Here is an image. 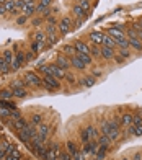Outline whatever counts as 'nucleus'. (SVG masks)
Returning <instances> with one entry per match:
<instances>
[{
  "mask_svg": "<svg viewBox=\"0 0 142 160\" xmlns=\"http://www.w3.org/2000/svg\"><path fill=\"white\" fill-rule=\"evenodd\" d=\"M100 132L108 136L111 142H118L121 139V124H119V118L113 116V118H103L100 121Z\"/></svg>",
  "mask_w": 142,
  "mask_h": 160,
  "instance_id": "obj_1",
  "label": "nucleus"
},
{
  "mask_svg": "<svg viewBox=\"0 0 142 160\" xmlns=\"http://www.w3.org/2000/svg\"><path fill=\"white\" fill-rule=\"evenodd\" d=\"M36 132H38V128L33 126L31 122H30V124H28L26 128H23L21 131H18L17 136H18V139H20L21 142H25V145H28V144L31 142L33 137L36 136Z\"/></svg>",
  "mask_w": 142,
  "mask_h": 160,
  "instance_id": "obj_2",
  "label": "nucleus"
},
{
  "mask_svg": "<svg viewBox=\"0 0 142 160\" xmlns=\"http://www.w3.org/2000/svg\"><path fill=\"white\" fill-rule=\"evenodd\" d=\"M23 78L28 80V82L31 83L33 88H41V90H44V82H42V77L38 74L36 70H25Z\"/></svg>",
  "mask_w": 142,
  "mask_h": 160,
  "instance_id": "obj_3",
  "label": "nucleus"
},
{
  "mask_svg": "<svg viewBox=\"0 0 142 160\" xmlns=\"http://www.w3.org/2000/svg\"><path fill=\"white\" fill-rule=\"evenodd\" d=\"M72 30H74V18L70 17V15L62 17V18L59 20V23H57V31H59V36L62 38V36L69 34Z\"/></svg>",
  "mask_w": 142,
  "mask_h": 160,
  "instance_id": "obj_4",
  "label": "nucleus"
},
{
  "mask_svg": "<svg viewBox=\"0 0 142 160\" xmlns=\"http://www.w3.org/2000/svg\"><path fill=\"white\" fill-rule=\"evenodd\" d=\"M62 144L61 142H47V154L44 160H59L61 152H62Z\"/></svg>",
  "mask_w": 142,
  "mask_h": 160,
  "instance_id": "obj_5",
  "label": "nucleus"
},
{
  "mask_svg": "<svg viewBox=\"0 0 142 160\" xmlns=\"http://www.w3.org/2000/svg\"><path fill=\"white\" fill-rule=\"evenodd\" d=\"M42 82H44V90L49 92V93H52V92H57L61 90V80L59 78H56L54 75H44L42 77Z\"/></svg>",
  "mask_w": 142,
  "mask_h": 160,
  "instance_id": "obj_6",
  "label": "nucleus"
},
{
  "mask_svg": "<svg viewBox=\"0 0 142 160\" xmlns=\"http://www.w3.org/2000/svg\"><path fill=\"white\" fill-rule=\"evenodd\" d=\"M70 17L72 18H77V20H82V21H85V20H88V17H90V13H87L82 7H79L75 2L72 3V7H70Z\"/></svg>",
  "mask_w": 142,
  "mask_h": 160,
  "instance_id": "obj_7",
  "label": "nucleus"
},
{
  "mask_svg": "<svg viewBox=\"0 0 142 160\" xmlns=\"http://www.w3.org/2000/svg\"><path fill=\"white\" fill-rule=\"evenodd\" d=\"M54 62L57 64L62 70H66V72L72 70V65H70V59H69V57H67L66 54H62V52L56 54V59H54Z\"/></svg>",
  "mask_w": 142,
  "mask_h": 160,
  "instance_id": "obj_8",
  "label": "nucleus"
},
{
  "mask_svg": "<svg viewBox=\"0 0 142 160\" xmlns=\"http://www.w3.org/2000/svg\"><path fill=\"white\" fill-rule=\"evenodd\" d=\"M47 69H49V75H54L56 78H59V80H66V70H62L56 62L47 64Z\"/></svg>",
  "mask_w": 142,
  "mask_h": 160,
  "instance_id": "obj_9",
  "label": "nucleus"
},
{
  "mask_svg": "<svg viewBox=\"0 0 142 160\" xmlns=\"http://www.w3.org/2000/svg\"><path fill=\"white\" fill-rule=\"evenodd\" d=\"M26 5L25 8L21 10V15H25L28 18H33L34 15H36V0H25Z\"/></svg>",
  "mask_w": 142,
  "mask_h": 160,
  "instance_id": "obj_10",
  "label": "nucleus"
},
{
  "mask_svg": "<svg viewBox=\"0 0 142 160\" xmlns=\"http://www.w3.org/2000/svg\"><path fill=\"white\" fill-rule=\"evenodd\" d=\"M28 124H30L28 118H26V116H21V118H18V119H12L8 126H10L13 131H15V132H18V131H21L23 128H26Z\"/></svg>",
  "mask_w": 142,
  "mask_h": 160,
  "instance_id": "obj_11",
  "label": "nucleus"
},
{
  "mask_svg": "<svg viewBox=\"0 0 142 160\" xmlns=\"http://www.w3.org/2000/svg\"><path fill=\"white\" fill-rule=\"evenodd\" d=\"M103 36H105V31H90L88 33V41L90 44H96V46H101L103 44Z\"/></svg>",
  "mask_w": 142,
  "mask_h": 160,
  "instance_id": "obj_12",
  "label": "nucleus"
},
{
  "mask_svg": "<svg viewBox=\"0 0 142 160\" xmlns=\"http://www.w3.org/2000/svg\"><path fill=\"white\" fill-rule=\"evenodd\" d=\"M96 83V78L91 75V74H87L79 78V82H77V85L82 87V88H90V87H93Z\"/></svg>",
  "mask_w": 142,
  "mask_h": 160,
  "instance_id": "obj_13",
  "label": "nucleus"
},
{
  "mask_svg": "<svg viewBox=\"0 0 142 160\" xmlns=\"http://www.w3.org/2000/svg\"><path fill=\"white\" fill-rule=\"evenodd\" d=\"M72 44H74L77 52H80V54H90V44L85 39H75Z\"/></svg>",
  "mask_w": 142,
  "mask_h": 160,
  "instance_id": "obj_14",
  "label": "nucleus"
},
{
  "mask_svg": "<svg viewBox=\"0 0 142 160\" xmlns=\"http://www.w3.org/2000/svg\"><path fill=\"white\" fill-rule=\"evenodd\" d=\"M26 118H28V121H30L33 126L38 128L41 122H44V113H41V111H33L31 114H28Z\"/></svg>",
  "mask_w": 142,
  "mask_h": 160,
  "instance_id": "obj_15",
  "label": "nucleus"
},
{
  "mask_svg": "<svg viewBox=\"0 0 142 160\" xmlns=\"http://www.w3.org/2000/svg\"><path fill=\"white\" fill-rule=\"evenodd\" d=\"M70 65H72V70H75V72H85L88 69L87 65H85L79 57H77V54L74 57H70Z\"/></svg>",
  "mask_w": 142,
  "mask_h": 160,
  "instance_id": "obj_16",
  "label": "nucleus"
},
{
  "mask_svg": "<svg viewBox=\"0 0 142 160\" xmlns=\"http://www.w3.org/2000/svg\"><path fill=\"white\" fill-rule=\"evenodd\" d=\"M116 56V49L115 48H108V46H101V59L103 61H113Z\"/></svg>",
  "mask_w": 142,
  "mask_h": 160,
  "instance_id": "obj_17",
  "label": "nucleus"
},
{
  "mask_svg": "<svg viewBox=\"0 0 142 160\" xmlns=\"http://www.w3.org/2000/svg\"><path fill=\"white\" fill-rule=\"evenodd\" d=\"M132 113H124L119 116V124H121L123 129H129L132 126Z\"/></svg>",
  "mask_w": 142,
  "mask_h": 160,
  "instance_id": "obj_18",
  "label": "nucleus"
},
{
  "mask_svg": "<svg viewBox=\"0 0 142 160\" xmlns=\"http://www.w3.org/2000/svg\"><path fill=\"white\" fill-rule=\"evenodd\" d=\"M98 144H100V149H103V150H106V152H110V149H111V139L108 136H105V134H101L100 137H98Z\"/></svg>",
  "mask_w": 142,
  "mask_h": 160,
  "instance_id": "obj_19",
  "label": "nucleus"
},
{
  "mask_svg": "<svg viewBox=\"0 0 142 160\" xmlns=\"http://www.w3.org/2000/svg\"><path fill=\"white\" fill-rule=\"evenodd\" d=\"M127 42L134 52H142V41L139 38H127Z\"/></svg>",
  "mask_w": 142,
  "mask_h": 160,
  "instance_id": "obj_20",
  "label": "nucleus"
},
{
  "mask_svg": "<svg viewBox=\"0 0 142 160\" xmlns=\"http://www.w3.org/2000/svg\"><path fill=\"white\" fill-rule=\"evenodd\" d=\"M66 150L69 152L70 155H75L77 150H80V147L77 145V142H75L74 139H67V141H66Z\"/></svg>",
  "mask_w": 142,
  "mask_h": 160,
  "instance_id": "obj_21",
  "label": "nucleus"
},
{
  "mask_svg": "<svg viewBox=\"0 0 142 160\" xmlns=\"http://www.w3.org/2000/svg\"><path fill=\"white\" fill-rule=\"evenodd\" d=\"M77 57H79V59H80L85 65H87L88 69L95 65V59H93V57H91L90 54H80V52H77Z\"/></svg>",
  "mask_w": 142,
  "mask_h": 160,
  "instance_id": "obj_22",
  "label": "nucleus"
},
{
  "mask_svg": "<svg viewBox=\"0 0 142 160\" xmlns=\"http://www.w3.org/2000/svg\"><path fill=\"white\" fill-rule=\"evenodd\" d=\"M61 52H62V54H66L69 59H70V57H74V56L77 54V51H75V48H74L72 42H69V44H64V46H62Z\"/></svg>",
  "mask_w": 142,
  "mask_h": 160,
  "instance_id": "obj_23",
  "label": "nucleus"
},
{
  "mask_svg": "<svg viewBox=\"0 0 142 160\" xmlns=\"http://www.w3.org/2000/svg\"><path fill=\"white\" fill-rule=\"evenodd\" d=\"M2 57L7 61V64L12 65V62L15 61V51H13V49H3V51H2ZM10 69H12V67H10Z\"/></svg>",
  "mask_w": 142,
  "mask_h": 160,
  "instance_id": "obj_24",
  "label": "nucleus"
},
{
  "mask_svg": "<svg viewBox=\"0 0 142 160\" xmlns=\"http://www.w3.org/2000/svg\"><path fill=\"white\" fill-rule=\"evenodd\" d=\"M13 92V98L15 100H25L28 95H30V92H28L26 88H12Z\"/></svg>",
  "mask_w": 142,
  "mask_h": 160,
  "instance_id": "obj_25",
  "label": "nucleus"
},
{
  "mask_svg": "<svg viewBox=\"0 0 142 160\" xmlns=\"http://www.w3.org/2000/svg\"><path fill=\"white\" fill-rule=\"evenodd\" d=\"M46 49V42H36V41H31V44H30V51H33L34 54H39L41 51H44Z\"/></svg>",
  "mask_w": 142,
  "mask_h": 160,
  "instance_id": "obj_26",
  "label": "nucleus"
},
{
  "mask_svg": "<svg viewBox=\"0 0 142 160\" xmlns=\"http://www.w3.org/2000/svg\"><path fill=\"white\" fill-rule=\"evenodd\" d=\"M46 38H47V36H46L44 30H39V31L36 30V31L31 34V39L36 41V42H46Z\"/></svg>",
  "mask_w": 142,
  "mask_h": 160,
  "instance_id": "obj_27",
  "label": "nucleus"
},
{
  "mask_svg": "<svg viewBox=\"0 0 142 160\" xmlns=\"http://www.w3.org/2000/svg\"><path fill=\"white\" fill-rule=\"evenodd\" d=\"M90 56L93 59H101V46H96V44H90Z\"/></svg>",
  "mask_w": 142,
  "mask_h": 160,
  "instance_id": "obj_28",
  "label": "nucleus"
},
{
  "mask_svg": "<svg viewBox=\"0 0 142 160\" xmlns=\"http://www.w3.org/2000/svg\"><path fill=\"white\" fill-rule=\"evenodd\" d=\"M0 108H5V110H17L18 105L13 100H0Z\"/></svg>",
  "mask_w": 142,
  "mask_h": 160,
  "instance_id": "obj_29",
  "label": "nucleus"
},
{
  "mask_svg": "<svg viewBox=\"0 0 142 160\" xmlns=\"http://www.w3.org/2000/svg\"><path fill=\"white\" fill-rule=\"evenodd\" d=\"M2 145H3V150H5V154H7V155H10L12 152H15V150H17V144H15V142L3 141V142H2Z\"/></svg>",
  "mask_w": 142,
  "mask_h": 160,
  "instance_id": "obj_30",
  "label": "nucleus"
},
{
  "mask_svg": "<svg viewBox=\"0 0 142 160\" xmlns=\"http://www.w3.org/2000/svg\"><path fill=\"white\" fill-rule=\"evenodd\" d=\"M44 33H46V36L59 34V31H57V25H54V23H46V25H44Z\"/></svg>",
  "mask_w": 142,
  "mask_h": 160,
  "instance_id": "obj_31",
  "label": "nucleus"
},
{
  "mask_svg": "<svg viewBox=\"0 0 142 160\" xmlns=\"http://www.w3.org/2000/svg\"><path fill=\"white\" fill-rule=\"evenodd\" d=\"M0 100H15L13 98V92L10 87H7V88H0Z\"/></svg>",
  "mask_w": 142,
  "mask_h": 160,
  "instance_id": "obj_32",
  "label": "nucleus"
},
{
  "mask_svg": "<svg viewBox=\"0 0 142 160\" xmlns=\"http://www.w3.org/2000/svg\"><path fill=\"white\" fill-rule=\"evenodd\" d=\"M66 82H67L69 85H77L79 78L75 77V70H69V72H66Z\"/></svg>",
  "mask_w": 142,
  "mask_h": 160,
  "instance_id": "obj_33",
  "label": "nucleus"
},
{
  "mask_svg": "<svg viewBox=\"0 0 142 160\" xmlns=\"http://www.w3.org/2000/svg\"><path fill=\"white\" fill-rule=\"evenodd\" d=\"M79 132H80V142H82V145L83 144H88L91 139H90V134H88V131H87V128H80V131H79Z\"/></svg>",
  "mask_w": 142,
  "mask_h": 160,
  "instance_id": "obj_34",
  "label": "nucleus"
},
{
  "mask_svg": "<svg viewBox=\"0 0 142 160\" xmlns=\"http://www.w3.org/2000/svg\"><path fill=\"white\" fill-rule=\"evenodd\" d=\"M12 69H10V65L7 64V61L3 59L2 56H0V74L2 75H7V74H10Z\"/></svg>",
  "mask_w": 142,
  "mask_h": 160,
  "instance_id": "obj_35",
  "label": "nucleus"
},
{
  "mask_svg": "<svg viewBox=\"0 0 142 160\" xmlns=\"http://www.w3.org/2000/svg\"><path fill=\"white\" fill-rule=\"evenodd\" d=\"M116 54L123 56L127 61V59H131V56H132V49L131 48H119V49H116Z\"/></svg>",
  "mask_w": 142,
  "mask_h": 160,
  "instance_id": "obj_36",
  "label": "nucleus"
},
{
  "mask_svg": "<svg viewBox=\"0 0 142 160\" xmlns=\"http://www.w3.org/2000/svg\"><path fill=\"white\" fill-rule=\"evenodd\" d=\"M30 23L33 28H36V26H41V25H46V20L42 18L41 15H34L31 20H30Z\"/></svg>",
  "mask_w": 142,
  "mask_h": 160,
  "instance_id": "obj_37",
  "label": "nucleus"
},
{
  "mask_svg": "<svg viewBox=\"0 0 142 160\" xmlns=\"http://www.w3.org/2000/svg\"><path fill=\"white\" fill-rule=\"evenodd\" d=\"M75 3L79 5V7H82V8L87 12V13L91 12V0H75Z\"/></svg>",
  "mask_w": 142,
  "mask_h": 160,
  "instance_id": "obj_38",
  "label": "nucleus"
},
{
  "mask_svg": "<svg viewBox=\"0 0 142 160\" xmlns=\"http://www.w3.org/2000/svg\"><path fill=\"white\" fill-rule=\"evenodd\" d=\"M59 38H61L59 34H52V36H47V38H46V49L52 48V46L56 44V42L59 41Z\"/></svg>",
  "mask_w": 142,
  "mask_h": 160,
  "instance_id": "obj_39",
  "label": "nucleus"
},
{
  "mask_svg": "<svg viewBox=\"0 0 142 160\" xmlns=\"http://www.w3.org/2000/svg\"><path fill=\"white\" fill-rule=\"evenodd\" d=\"M101 46H108V48H115V49H116V42H115V39H113L110 34L105 33V36H103V44H101Z\"/></svg>",
  "mask_w": 142,
  "mask_h": 160,
  "instance_id": "obj_40",
  "label": "nucleus"
},
{
  "mask_svg": "<svg viewBox=\"0 0 142 160\" xmlns=\"http://www.w3.org/2000/svg\"><path fill=\"white\" fill-rule=\"evenodd\" d=\"M5 160H23V154H21V152L17 149L15 152H12L10 155H7Z\"/></svg>",
  "mask_w": 142,
  "mask_h": 160,
  "instance_id": "obj_41",
  "label": "nucleus"
},
{
  "mask_svg": "<svg viewBox=\"0 0 142 160\" xmlns=\"http://www.w3.org/2000/svg\"><path fill=\"white\" fill-rule=\"evenodd\" d=\"M131 28L134 31H136V34H137V38L142 41V26L139 25V21H134V23H131Z\"/></svg>",
  "mask_w": 142,
  "mask_h": 160,
  "instance_id": "obj_42",
  "label": "nucleus"
},
{
  "mask_svg": "<svg viewBox=\"0 0 142 160\" xmlns=\"http://www.w3.org/2000/svg\"><path fill=\"white\" fill-rule=\"evenodd\" d=\"M30 20H31V18H28V17H25V15H20V17H17L15 23H17L18 26H25V25H26Z\"/></svg>",
  "mask_w": 142,
  "mask_h": 160,
  "instance_id": "obj_43",
  "label": "nucleus"
},
{
  "mask_svg": "<svg viewBox=\"0 0 142 160\" xmlns=\"http://www.w3.org/2000/svg\"><path fill=\"white\" fill-rule=\"evenodd\" d=\"M129 132L132 136H142V124L140 126H131L129 128Z\"/></svg>",
  "mask_w": 142,
  "mask_h": 160,
  "instance_id": "obj_44",
  "label": "nucleus"
},
{
  "mask_svg": "<svg viewBox=\"0 0 142 160\" xmlns=\"http://www.w3.org/2000/svg\"><path fill=\"white\" fill-rule=\"evenodd\" d=\"M140 124H142V114L136 113L132 116V126H140Z\"/></svg>",
  "mask_w": 142,
  "mask_h": 160,
  "instance_id": "obj_45",
  "label": "nucleus"
},
{
  "mask_svg": "<svg viewBox=\"0 0 142 160\" xmlns=\"http://www.w3.org/2000/svg\"><path fill=\"white\" fill-rule=\"evenodd\" d=\"M5 8H7V12H8V15L12 13V10L15 8V0H5Z\"/></svg>",
  "mask_w": 142,
  "mask_h": 160,
  "instance_id": "obj_46",
  "label": "nucleus"
},
{
  "mask_svg": "<svg viewBox=\"0 0 142 160\" xmlns=\"http://www.w3.org/2000/svg\"><path fill=\"white\" fill-rule=\"evenodd\" d=\"M72 160H88V157L82 152V149L80 150H77V154L75 155H72Z\"/></svg>",
  "mask_w": 142,
  "mask_h": 160,
  "instance_id": "obj_47",
  "label": "nucleus"
},
{
  "mask_svg": "<svg viewBox=\"0 0 142 160\" xmlns=\"http://www.w3.org/2000/svg\"><path fill=\"white\" fill-rule=\"evenodd\" d=\"M21 116H23V113H21L18 108H17V110H12V111H10V119H18V118H21Z\"/></svg>",
  "mask_w": 142,
  "mask_h": 160,
  "instance_id": "obj_48",
  "label": "nucleus"
},
{
  "mask_svg": "<svg viewBox=\"0 0 142 160\" xmlns=\"http://www.w3.org/2000/svg\"><path fill=\"white\" fill-rule=\"evenodd\" d=\"M59 160H72V155H70L67 150H62V152H61V157H59Z\"/></svg>",
  "mask_w": 142,
  "mask_h": 160,
  "instance_id": "obj_49",
  "label": "nucleus"
},
{
  "mask_svg": "<svg viewBox=\"0 0 142 160\" xmlns=\"http://www.w3.org/2000/svg\"><path fill=\"white\" fill-rule=\"evenodd\" d=\"M25 5H26V2H25V0H15V8H18L20 12L25 8Z\"/></svg>",
  "mask_w": 142,
  "mask_h": 160,
  "instance_id": "obj_50",
  "label": "nucleus"
},
{
  "mask_svg": "<svg viewBox=\"0 0 142 160\" xmlns=\"http://www.w3.org/2000/svg\"><path fill=\"white\" fill-rule=\"evenodd\" d=\"M25 54H26V64H28V62H31V61L34 59V57H36V54H34L33 51H26Z\"/></svg>",
  "mask_w": 142,
  "mask_h": 160,
  "instance_id": "obj_51",
  "label": "nucleus"
},
{
  "mask_svg": "<svg viewBox=\"0 0 142 160\" xmlns=\"http://www.w3.org/2000/svg\"><path fill=\"white\" fill-rule=\"evenodd\" d=\"M113 61H115L116 64H124V62H126V59H124L123 56H119V54H116V56H115V59H113Z\"/></svg>",
  "mask_w": 142,
  "mask_h": 160,
  "instance_id": "obj_52",
  "label": "nucleus"
},
{
  "mask_svg": "<svg viewBox=\"0 0 142 160\" xmlns=\"http://www.w3.org/2000/svg\"><path fill=\"white\" fill-rule=\"evenodd\" d=\"M131 160H142V150H137L136 154L131 157Z\"/></svg>",
  "mask_w": 142,
  "mask_h": 160,
  "instance_id": "obj_53",
  "label": "nucleus"
},
{
  "mask_svg": "<svg viewBox=\"0 0 142 160\" xmlns=\"http://www.w3.org/2000/svg\"><path fill=\"white\" fill-rule=\"evenodd\" d=\"M5 15H8V12H7L5 5H0V17H5Z\"/></svg>",
  "mask_w": 142,
  "mask_h": 160,
  "instance_id": "obj_54",
  "label": "nucleus"
},
{
  "mask_svg": "<svg viewBox=\"0 0 142 160\" xmlns=\"http://www.w3.org/2000/svg\"><path fill=\"white\" fill-rule=\"evenodd\" d=\"M121 160H131V157H121Z\"/></svg>",
  "mask_w": 142,
  "mask_h": 160,
  "instance_id": "obj_55",
  "label": "nucleus"
},
{
  "mask_svg": "<svg viewBox=\"0 0 142 160\" xmlns=\"http://www.w3.org/2000/svg\"><path fill=\"white\" fill-rule=\"evenodd\" d=\"M88 160H98V158H96V157H90Z\"/></svg>",
  "mask_w": 142,
  "mask_h": 160,
  "instance_id": "obj_56",
  "label": "nucleus"
},
{
  "mask_svg": "<svg viewBox=\"0 0 142 160\" xmlns=\"http://www.w3.org/2000/svg\"><path fill=\"white\" fill-rule=\"evenodd\" d=\"M137 21H139V25H140V26H142V18H139V20H137Z\"/></svg>",
  "mask_w": 142,
  "mask_h": 160,
  "instance_id": "obj_57",
  "label": "nucleus"
},
{
  "mask_svg": "<svg viewBox=\"0 0 142 160\" xmlns=\"http://www.w3.org/2000/svg\"><path fill=\"white\" fill-rule=\"evenodd\" d=\"M0 56H2V52H0Z\"/></svg>",
  "mask_w": 142,
  "mask_h": 160,
  "instance_id": "obj_58",
  "label": "nucleus"
},
{
  "mask_svg": "<svg viewBox=\"0 0 142 160\" xmlns=\"http://www.w3.org/2000/svg\"><path fill=\"white\" fill-rule=\"evenodd\" d=\"M105 160H108V158H105Z\"/></svg>",
  "mask_w": 142,
  "mask_h": 160,
  "instance_id": "obj_59",
  "label": "nucleus"
}]
</instances>
